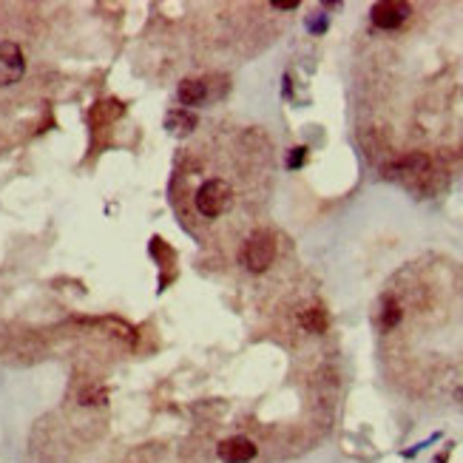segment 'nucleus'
<instances>
[{
  "label": "nucleus",
  "instance_id": "obj_1",
  "mask_svg": "<svg viewBox=\"0 0 463 463\" xmlns=\"http://www.w3.org/2000/svg\"><path fill=\"white\" fill-rule=\"evenodd\" d=\"M233 205H236V191L230 188V182L222 173L202 176V182L191 191V207L205 222H217L228 217Z\"/></svg>",
  "mask_w": 463,
  "mask_h": 463
},
{
  "label": "nucleus",
  "instance_id": "obj_2",
  "mask_svg": "<svg viewBox=\"0 0 463 463\" xmlns=\"http://www.w3.org/2000/svg\"><path fill=\"white\" fill-rule=\"evenodd\" d=\"M276 259V239L273 233L267 230H256L244 239V247H242V262L247 270H253V273H262L273 265Z\"/></svg>",
  "mask_w": 463,
  "mask_h": 463
},
{
  "label": "nucleus",
  "instance_id": "obj_3",
  "mask_svg": "<svg viewBox=\"0 0 463 463\" xmlns=\"http://www.w3.org/2000/svg\"><path fill=\"white\" fill-rule=\"evenodd\" d=\"M26 74V57L15 40H0V86H15Z\"/></svg>",
  "mask_w": 463,
  "mask_h": 463
},
{
  "label": "nucleus",
  "instance_id": "obj_4",
  "mask_svg": "<svg viewBox=\"0 0 463 463\" xmlns=\"http://www.w3.org/2000/svg\"><path fill=\"white\" fill-rule=\"evenodd\" d=\"M217 455H219L222 463H251L256 457V446H253V441L233 435V438H228L217 446Z\"/></svg>",
  "mask_w": 463,
  "mask_h": 463
},
{
  "label": "nucleus",
  "instance_id": "obj_5",
  "mask_svg": "<svg viewBox=\"0 0 463 463\" xmlns=\"http://www.w3.org/2000/svg\"><path fill=\"white\" fill-rule=\"evenodd\" d=\"M407 17H409V6H407V3L386 0V3H375V6H372V23H375L378 29H398Z\"/></svg>",
  "mask_w": 463,
  "mask_h": 463
},
{
  "label": "nucleus",
  "instance_id": "obj_6",
  "mask_svg": "<svg viewBox=\"0 0 463 463\" xmlns=\"http://www.w3.org/2000/svg\"><path fill=\"white\" fill-rule=\"evenodd\" d=\"M180 102L182 105H202V100L207 97V86L202 80H185L180 83Z\"/></svg>",
  "mask_w": 463,
  "mask_h": 463
},
{
  "label": "nucleus",
  "instance_id": "obj_7",
  "mask_svg": "<svg viewBox=\"0 0 463 463\" xmlns=\"http://www.w3.org/2000/svg\"><path fill=\"white\" fill-rule=\"evenodd\" d=\"M301 327L307 333H324L327 330V313L322 307H307L301 310Z\"/></svg>",
  "mask_w": 463,
  "mask_h": 463
},
{
  "label": "nucleus",
  "instance_id": "obj_8",
  "mask_svg": "<svg viewBox=\"0 0 463 463\" xmlns=\"http://www.w3.org/2000/svg\"><path fill=\"white\" fill-rule=\"evenodd\" d=\"M304 151H307V148H296V151H293V154H290V159H288V165H290V168H299V165H301V162H304Z\"/></svg>",
  "mask_w": 463,
  "mask_h": 463
}]
</instances>
